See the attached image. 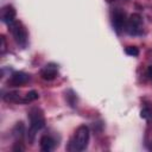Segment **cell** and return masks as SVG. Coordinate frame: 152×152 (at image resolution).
<instances>
[{
    "mask_svg": "<svg viewBox=\"0 0 152 152\" xmlns=\"http://www.w3.org/2000/svg\"><path fill=\"white\" fill-rule=\"evenodd\" d=\"M28 119H30V128L27 131V140L30 144H33L36 133L45 126V119L42 110L37 107L32 108L28 112Z\"/></svg>",
    "mask_w": 152,
    "mask_h": 152,
    "instance_id": "1",
    "label": "cell"
},
{
    "mask_svg": "<svg viewBox=\"0 0 152 152\" xmlns=\"http://www.w3.org/2000/svg\"><path fill=\"white\" fill-rule=\"evenodd\" d=\"M140 116H141L144 120L148 121V122L152 121V108H150V107L142 108L141 112H140Z\"/></svg>",
    "mask_w": 152,
    "mask_h": 152,
    "instance_id": "11",
    "label": "cell"
},
{
    "mask_svg": "<svg viewBox=\"0 0 152 152\" xmlns=\"http://www.w3.org/2000/svg\"><path fill=\"white\" fill-rule=\"evenodd\" d=\"M4 99L6 101H12V102H19V101L23 102V99H20V96L17 93H8L4 96Z\"/></svg>",
    "mask_w": 152,
    "mask_h": 152,
    "instance_id": "13",
    "label": "cell"
},
{
    "mask_svg": "<svg viewBox=\"0 0 152 152\" xmlns=\"http://www.w3.org/2000/svg\"><path fill=\"white\" fill-rule=\"evenodd\" d=\"M40 150L44 152H50L55 148V140L50 135H43L40 138Z\"/></svg>",
    "mask_w": 152,
    "mask_h": 152,
    "instance_id": "9",
    "label": "cell"
},
{
    "mask_svg": "<svg viewBox=\"0 0 152 152\" xmlns=\"http://www.w3.org/2000/svg\"><path fill=\"white\" fill-rule=\"evenodd\" d=\"M125 52H126L128 56L135 57V56L139 55V49H138L137 46H127V48L125 49Z\"/></svg>",
    "mask_w": 152,
    "mask_h": 152,
    "instance_id": "14",
    "label": "cell"
},
{
    "mask_svg": "<svg viewBox=\"0 0 152 152\" xmlns=\"http://www.w3.org/2000/svg\"><path fill=\"white\" fill-rule=\"evenodd\" d=\"M40 76L43 80L46 81H51L57 76V66L55 64H48L43 68V70L40 71Z\"/></svg>",
    "mask_w": 152,
    "mask_h": 152,
    "instance_id": "8",
    "label": "cell"
},
{
    "mask_svg": "<svg viewBox=\"0 0 152 152\" xmlns=\"http://www.w3.org/2000/svg\"><path fill=\"white\" fill-rule=\"evenodd\" d=\"M8 26L11 28V32H12L15 42L21 46H26V44H27V32H26V28L24 27V25L19 21H13Z\"/></svg>",
    "mask_w": 152,
    "mask_h": 152,
    "instance_id": "4",
    "label": "cell"
},
{
    "mask_svg": "<svg viewBox=\"0 0 152 152\" xmlns=\"http://www.w3.org/2000/svg\"><path fill=\"white\" fill-rule=\"evenodd\" d=\"M28 80H30V76L27 74L21 72V71H15L12 74L11 78L8 80V84L12 87H19V86L25 84Z\"/></svg>",
    "mask_w": 152,
    "mask_h": 152,
    "instance_id": "6",
    "label": "cell"
},
{
    "mask_svg": "<svg viewBox=\"0 0 152 152\" xmlns=\"http://www.w3.org/2000/svg\"><path fill=\"white\" fill-rule=\"evenodd\" d=\"M0 39H1V46H0V48H1V53H4L5 50H6V39H5L4 36H1Z\"/></svg>",
    "mask_w": 152,
    "mask_h": 152,
    "instance_id": "16",
    "label": "cell"
},
{
    "mask_svg": "<svg viewBox=\"0 0 152 152\" xmlns=\"http://www.w3.org/2000/svg\"><path fill=\"white\" fill-rule=\"evenodd\" d=\"M13 151H24V146H21V142L19 140H17V142L13 147Z\"/></svg>",
    "mask_w": 152,
    "mask_h": 152,
    "instance_id": "15",
    "label": "cell"
},
{
    "mask_svg": "<svg viewBox=\"0 0 152 152\" xmlns=\"http://www.w3.org/2000/svg\"><path fill=\"white\" fill-rule=\"evenodd\" d=\"M13 135H14V138L17 139V140H21L23 139V137H24V134H25V126H24V124L20 121V122H17L15 124V126L13 127Z\"/></svg>",
    "mask_w": 152,
    "mask_h": 152,
    "instance_id": "10",
    "label": "cell"
},
{
    "mask_svg": "<svg viewBox=\"0 0 152 152\" xmlns=\"http://www.w3.org/2000/svg\"><path fill=\"white\" fill-rule=\"evenodd\" d=\"M38 97H39L38 93H37L36 90H31V91H28V93L25 95V97L23 99V102H31V101L37 100Z\"/></svg>",
    "mask_w": 152,
    "mask_h": 152,
    "instance_id": "12",
    "label": "cell"
},
{
    "mask_svg": "<svg viewBox=\"0 0 152 152\" xmlns=\"http://www.w3.org/2000/svg\"><path fill=\"white\" fill-rule=\"evenodd\" d=\"M89 141V128L86 125L80 126L74 135V139L70 141L69 145V151L74 152H80L87 148Z\"/></svg>",
    "mask_w": 152,
    "mask_h": 152,
    "instance_id": "2",
    "label": "cell"
},
{
    "mask_svg": "<svg viewBox=\"0 0 152 152\" xmlns=\"http://www.w3.org/2000/svg\"><path fill=\"white\" fill-rule=\"evenodd\" d=\"M126 21H127V19H126V14H125L124 11L118 8V10H115L113 12L112 23H113V26H114L116 32H120L124 28V26L126 25Z\"/></svg>",
    "mask_w": 152,
    "mask_h": 152,
    "instance_id": "5",
    "label": "cell"
},
{
    "mask_svg": "<svg viewBox=\"0 0 152 152\" xmlns=\"http://www.w3.org/2000/svg\"><path fill=\"white\" fill-rule=\"evenodd\" d=\"M125 30L131 36L140 34L142 32V18L140 17V14H138V13L131 14L126 21Z\"/></svg>",
    "mask_w": 152,
    "mask_h": 152,
    "instance_id": "3",
    "label": "cell"
},
{
    "mask_svg": "<svg viewBox=\"0 0 152 152\" xmlns=\"http://www.w3.org/2000/svg\"><path fill=\"white\" fill-rule=\"evenodd\" d=\"M147 76L152 80V65H150V66L147 68Z\"/></svg>",
    "mask_w": 152,
    "mask_h": 152,
    "instance_id": "17",
    "label": "cell"
},
{
    "mask_svg": "<svg viewBox=\"0 0 152 152\" xmlns=\"http://www.w3.org/2000/svg\"><path fill=\"white\" fill-rule=\"evenodd\" d=\"M1 19L7 25H11L13 21H15V10L11 5H6L1 10Z\"/></svg>",
    "mask_w": 152,
    "mask_h": 152,
    "instance_id": "7",
    "label": "cell"
}]
</instances>
